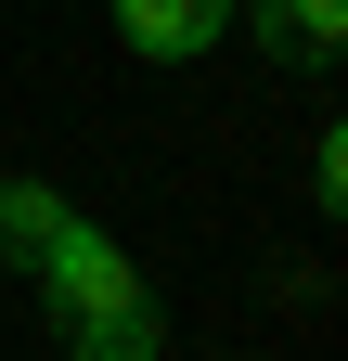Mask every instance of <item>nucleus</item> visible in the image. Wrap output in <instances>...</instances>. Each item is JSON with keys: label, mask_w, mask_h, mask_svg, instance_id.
Listing matches in <instances>:
<instances>
[{"label": "nucleus", "mask_w": 348, "mask_h": 361, "mask_svg": "<svg viewBox=\"0 0 348 361\" xmlns=\"http://www.w3.org/2000/svg\"><path fill=\"white\" fill-rule=\"evenodd\" d=\"M26 271H39L52 323L91 348V361H155V297H142V271L116 258V233H91V219H52Z\"/></svg>", "instance_id": "1"}, {"label": "nucleus", "mask_w": 348, "mask_h": 361, "mask_svg": "<svg viewBox=\"0 0 348 361\" xmlns=\"http://www.w3.org/2000/svg\"><path fill=\"white\" fill-rule=\"evenodd\" d=\"M220 13H232V0H116V26L142 39V52H168V65L206 52V39H220Z\"/></svg>", "instance_id": "2"}, {"label": "nucleus", "mask_w": 348, "mask_h": 361, "mask_svg": "<svg viewBox=\"0 0 348 361\" xmlns=\"http://www.w3.org/2000/svg\"><path fill=\"white\" fill-rule=\"evenodd\" d=\"M271 39L297 65H335V39H348V0H271Z\"/></svg>", "instance_id": "3"}, {"label": "nucleus", "mask_w": 348, "mask_h": 361, "mask_svg": "<svg viewBox=\"0 0 348 361\" xmlns=\"http://www.w3.org/2000/svg\"><path fill=\"white\" fill-rule=\"evenodd\" d=\"M52 219H65L52 194H0V258H39V233H52Z\"/></svg>", "instance_id": "4"}]
</instances>
